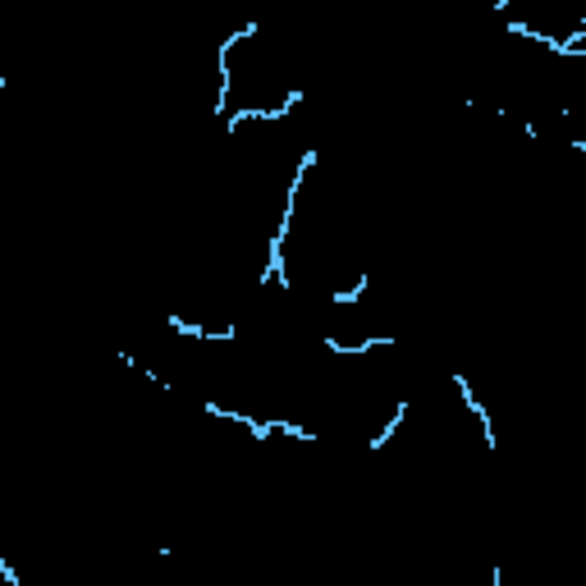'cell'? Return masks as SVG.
<instances>
[{
	"mask_svg": "<svg viewBox=\"0 0 586 586\" xmlns=\"http://www.w3.org/2000/svg\"><path fill=\"white\" fill-rule=\"evenodd\" d=\"M403 417H408V403H398V408H394V417H389V421H385V431H380L376 440H371V449H385V444L394 440V431L403 426Z\"/></svg>",
	"mask_w": 586,
	"mask_h": 586,
	"instance_id": "6da1fadb",
	"label": "cell"
},
{
	"mask_svg": "<svg viewBox=\"0 0 586 586\" xmlns=\"http://www.w3.org/2000/svg\"><path fill=\"white\" fill-rule=\"evenodd\" d=\"M362 293H366V275H357L353 288H348V293H330V302H339V307H343V302H357Z\"/></svg>",
	"mask_w": 586,
	"mask_h": 586,
	"instance_id": "7a4b0ae2",
	"label": "cell"
}]
</instances>
